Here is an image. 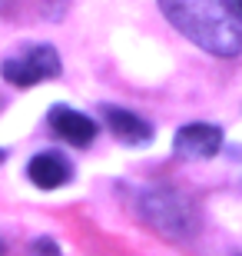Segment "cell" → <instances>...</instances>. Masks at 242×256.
Segmentation results:
<instances>
[{
  "label": "cell",
  "instance_id": "1",
  "mask_svg": "<svg viewBox=\"0 0 242 256\" xmlns=\"http://www.w3.org/2000/svg\"><path fill=\"white\" fill-rule=\"evenodd\" d=\"M166 20L213 57H236L242 50V20L229 0H159Z\"/></svg>",
  "mask_w": 242,
  "mask_h": 256
},
{
  "label": "cell",
  "instance_id": "2",
  "mask_svg": "<svg viewBox=\"0 0 242 256\" xmlns=\"http://www.w3.org/2000/svg\"><path fill=\"white\" fill-rule=\"evenodd\" d=\"M143 216L166 236H186L196 226L189 203L173 190H149L143 196Z\"/></svg>",
  "mask_w": 242,
  "mask_h": 256
},
{
  "label": "cell",
  "instance_id": "3",
  "mask_svg": "<svg viewBox=\"0 0 242 256\" xmlns=\"http://www.w3.org/2000/svg\"><path fill=\"white\" fill-rule=\"evenodd\" d=\"M0 76L13 86H33L40 80H53V76H60V54L53 47H47V44L30 47L20 57L3 60L0 64Z\"/></svg>",
  "mask_w": 242,
  "mask_h": 256
},
{
  "label": "cell",
  "instance_id": "4",
  "mask_svg": "<svg viewBox=\"0 0 242 256\" xmlns=\"http://www.w3.org/2000/svg\"><path fill=\"white\" fill-rule=\"evenodd\" d=\"M223 146V130L213 124H186L176 133V153L186 160H209Z\"/></svg>",
  "mask_w": 242,
  "mask_h": 256
},
{
  "label": "cell",
  "instance_id": "5",
  "mask_svg": "<svg viewBox=\"0 0 242 256\" xmlns=\"http://www.w3.org/2000/svg\"><path fill=\"white\" fill-rule=\"evenodd\" d=\"M50 126H53L66 143L73 146H90L96 136V124L86 114L73 110V106H53L50 110Z\"/></svg>",
  "mask_w": 242,
  "mask_h": 256
},
{
  "label": "cell",
  "instance_id": "6",
  "mask_svg": "<svg viewBox=\"0 0 242 256\" xmlns=\"http://www.w3.org/2000/svg\"><path fill=\"white\" fill-rule=\"evenodd\" d=\"M103 116H106V126L113 130V136L123 143H149L153 136V126L143 120L140 114H133V110H123V106H103Z\"/></svg>",
  "mask_w": 242,
  "mask_h": 256
},
{
  "label": "cell",
  "instance_id": "7",
  "mask_svg": "<svg viewBox=\"0 0 242 256\" xmlns=\"http://www.w3.org/2000/svg\"><path fill=\"white\" fill-rule=\"evenodd\" d=\"M27 173H30V180L37 183L40 190H56V186H63V183L73 176V170H70L66 156H60V153H53V150L37 153V156L30 160Z\"/></svg>",
  "mask_w": 242,
  "mask_h": 256
},
{
  "label": "cell",
  "instance_id": "8",
  "mask_svg": "<svg viewBox=\"0 0 242 256\" xmlns=\"http://www.w3.org/2000/svg\"><path fill=\"white\" fill-rule=\"evenodd\" d=\"M33 256H60V246H56L53 240H37V243H33Z\"/></svg>",
  "mask_w": 242,
  "mask_h": 256
},
{
  "label": "cell",
  "instance_id": "9",
  "mask_svg": "<svg viewBox=\"0 0 242 256\" xmlns=\"http://www.w3.org/2000/svg\"><path fill=\"white\" fill-rule=\"evenodd\" d=\"M233 10L239 14V20H242V0H233Z\"/></svg>",
  "mask_w": 242,
  "mask_h": 256
},
{
  "label": "cell",
  "instance_id": "10",
  "mask_svg": "<svg viewBox=\"0 0 242 256\" xmlns=\"http://www.w3.org/2000/svg\"><path fill=\"white\" fill-rule=\"evenodd\" d=\"M0 160H3V150H0Z\"/></svg>",
  "mask_w": 242,
  "mask_h": 256
},
{
  "label": "cell",
  "instance_id": "11",
  "mask_svg": "<svg viewBox=\"0 0 242 256\" xmlns=\"http://www.w3.org/2000/svg\"><path fill=\"white\" fill-rule=\"evenodd\" d=\"M0 253H3V246H0Z\"/></svg>",
  "mask_w": 242,
  "mask_h": 256
}]
</instances>
